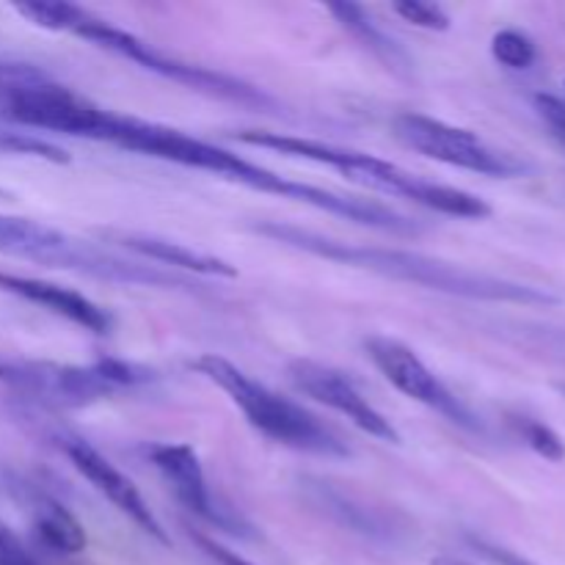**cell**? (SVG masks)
Segmentation results:
<instances>
[{
	"mask_svg": "<svg viewBox=\"0 0 565 565\" xmlns=\"http://www.w3.org/2000/svg\"><path fill=\"white\" fill-rule=\"evenodd\" d=\"M263 237L298 248V252L315 254V257L331 259V263L351 265V268L370 270V274L386 276V279L406 281V285L428 287L436 292L472 298V301H497V303H524V307H552L561 298L541 287L519 285V281L500 279V276L478 274V270L461 268L447 259L428 257L419 252H403V248L381 246H353V243L334 241V237L318 235V232L301 230V226L281 224V221H265L254 226Z\"/></svg>",
	"mask_w": 565,
	"mask_h": 565,
	"instance_id": "obj_1",
	"label": "cell"
},
{
	"mask_svg": "<svg viewBox=\"0 0 565 565\" xmlns=\"http://www.w3.org/2000/svg\"><path fill=\"white\" fill-rule=\"evenodd\" d=\"M97 141L116 143V147L130 149V152L169 160V163L188 166V169L210 171V174L241 182V185L254 188V191L276 193V196L281 199H292V202L326 210V213H334L348 221L356 213V202H353L348 193H337L329 191V188L290 180V177L276 174V171L265 169V166L259 163H252V160L241 158V154L230 152V149H221L215 147V143L202 141V138L174 130V127L154 125V121L132 119V116H121L108 110L103 127H99Z\"/></svg>",
	"mask_w": 565,
	"mask_h": 565,
	"instance_id": "obj_2",
	"label": "cell"
},
{
	"mask_svg": "<svg viewBox=\"0 0 565 565\" xmlns=\"http://www.w3.org/2000/svg\"><path fill=\"white\" fill-rule=\"evenodd\" d=\"M14 11L20 17H25L28 22H33V25L47 28V31L75 33V36L86 39V42L108 50V53H116L121 55V58L136 61V64H141L143 70L154 72V75L160 77H169V81L182 83V86L188 88H196V92H207L213 94V97L232 99V103L270 105V99L265 97L259 88L248 86V83L237 81V77L224 75V72L207 70V66L185 64V61L180 58H169V55L158 53V50L149 47V44L141 42L138 36L110 25V22L103 20V17H94L92 11L81 9V6L53 3V0H31V3H14Z\"/></svg>",
	"mask_w": 565,
	"mask_h": 565,
	"instance_id": "obj_3",
	"label": "cell"
},
{
	"mask_svg": "<svg viewBox=\"0 0 565 565\" xmlns=\"http://www.w3.org/2000/svg\"><path fill=\"white\" fill-rule=\"evenodd\" d=\"M193 367L213 381L218 390L230 395V401L246 414L248 425L257 428L259 434L268 439L279 441V445L292 447L298 452H312V456L323 458H348L351 447L342 441V436L334 428L307 412L303 406L292 403L290 397L279 395L270 386L259 384L252 375L243 373L237 364L230 359L215 356V353H204L193 362Z\"/></svg>",
	"mask_w": 565,
	"mask_h": 565,
	"instance_id": "obj_4",
	"label": "cell"
},
{
	"mask_svg": "<svg viewBox=\"0 0 565 565\" xmlns=\"http://www.w3.org/2000/svg\"><path fill=\"white\" fill-rule=\"evenodd\" d=\"M0 254L31 259V263L47 265V268L75 270V274L116 281V285L163 287V290H191L193 285L180 274H171V270L166 274L154 265L127 263L116 254L99 252L92 243L70 237L66 232L31 218H17V215H0Z\"/></svg>",
	"mask_w": 565,
	"mask_h": 565,
	"instance_id": "obj_5",
	"label": "cell"
},
{
	"mask_svg": "<svg viewBox=\"0 0 565 565\" xmlns=\"http://www.w3.org/2000/svg\"><path fill=\"white\" fill-rule=\"evenodd\" d=\"M154 379L152 370L125 359H99L88 367L0 353V384L44 406L83 408Z\"/></svg>",
	"mask_w": 565,
	"mask_h": 565,
	"instance_id": "obj_6",
	"label": "cell"
},
{
	"mask_svg": "<svg viewBox=\"0 0 565 565\" xmlns=\"http://www.w3.org/2000/svg\"><path fill=\"white\" fill-rule=\"evenodd\" d=\"M392 127H395V136L408 149H414V152L425 154L430 160H439V163L456 166V169L475 171V174L486 177H502V180L527 171V163H522L513 154L489 147L472 130L447 125V121L434 119V116L401 114L395 116Z\"/></svg>",
	"mask_w": 565,
	"mask_h": 565,
	"instance_id": "obj_7",
	"label": "cell"
},
{
	"mask_svg": "<svg viewBox=\"0 0 565 565\" xmlns=\"http://www.w3.org/2000/svg\"><path fill=\"white\" fill-rule=\"evenodd\" d=\"M147 458L154 463V469L163 475V480L169 483V489L174 491L177 500H180L193 516L207 522L213 530L232 535V539H257V530H254V524L248 522L246 516H241L235 508L215 500L213 491H210L207 486V478H204L202 461H199L196 450H193L191 445L158 441V445L147 447Z\"/></svg>",
	"mask_w": 565,
	"mask_h": 565,
	"instance_id": "obj_8",
	"label": "cell"
},
{
	"mask_svg": "<svg viewBox=\"0 0 565 565\" xmlns=\"http://www.w3.org/2000/svg\"><path fill=\"white\" fill-rule=\"evenodd\" d=\"M364 351H367L370 362L381 370L386 381L395 386L397 392H403L412 401L423 403V406L434 408L441 417L450 419L452 425H461V428L475 430L478 428V417L469 412V406L463 401H458L450 390H447L445 381L417 356V351L406 345L401 340H392V337H367L364 340Z\"/></svg>",
	"mask_w": 565,
	"mask_h": 565,
	"instance_id": "obj_9",
	"label": "cell"
},
{
	"mask_svg": "<svg viewBox=\"0 0 565 565\" xmlns=\"http://www.w3.org/2000/svg\"><path fill=\"white\" fill-rule=\"evenodd\" d=\"M287 375L298 392L351 419L359 430L381 441H390V445H401V434L395 425L356 390V384L345 373L329 367V364L312 362V359H296L287 364Z\"/></svg>",
	"mask_w": 565,
	"mask_h": 565,
	"instance_id": "obj_10",
	"label": "cell"
},
{
	"mask_svg": "<svg viewBox=\"0 0 565 565\" xmlns=\"http://www.w3.org/2000/svg\"><path fill=\"white\" fill-rule=\"evenodd\" d=\"M64 452L72 461V467H75L77 472H81L83 478H86L88 483L116 508V511L125 513L130 522H136L149 539H154L163 546H171L169 533H166L160 519L152 513V508L147 505V500H143L141 491L136 489V483H132L130 478H125L103 452L94 450L86 439H77V436L64 439Z\"/></svg>",
	"mask_w": 565,
	"mask_h": 565,
	"instance_id": "obj_11",
	"label": "cell"
},
{
	"mask_svg": "<svg viewBox=\"0 0 565 565\" xmlns=\"http://www.w3.org/2000/svg\"><path fill=\"white\" fill-rule=\"evenodd\" d=\"M0 290L9 292V296L22 298V301L36 303V307L50 309L53 315L66 318L70 323L81 326V329L92 331V334L105 337L110 334V329H114V318H110V312H105L99 303H94L92 298L72 290V287H61V285H53V281L31 279V276L6 274V270H0Z\"/></svg>",
	"mask_w": 565,
	"mask_h": 565,
	"instance_id": "obj_12",
	"label": "cell"
},
{
	"mask_svg": "<svg viewBox=\"0 0 565 565\" xmlns=\"http://www.w3.org/2000/svg\"><path fill=\"white\" fill-rule=\"evenodd\" d=\"M303 491H307V500L315 508H320L323 513H329L334 522H340L342 527L353 530V533L364 535L370 541H384V544H395L401 539L403 530L397 527L395 519L386 516L379 508L367 505L359 497L345 494L337 486L326 483V480H303Z\"/></svg>",
	"mask_w": 565,
	"mask_h": 565,
	"instance_id": "obj_13",
	"label": "cell"
},
{
	"mask_svg": "<svg viewBox=\"0 0 565 565\" xmlns=\"http://www.w3.org/2000/svg\"><path fill=\"white\" fill-rule=\"evenodd\" d=\"M99 237H103L105 243H116V246L138 254V257H147L152 259V263L169 265V268L177 270H191V274L196 276H218V279H235L237 276V268L226 263V259L193 252V248L169 241V237L121 230H99Z\"/></svg>",
	"mask_w": 565,
	"mask_h": 565,
	"instance_id": "obj_14",
	"label": "cell"
},
{
	"mask_svg": "<svg viewBox=\"0 0 565 565\" xmlns=\"http://www.w3.org/2000/svg\"><path fill=\"white\" fill-rule=\"evenodd\" d=\"M329 11L337 17V22H340L345 31H351L353 36H356L359 42H362L364 47L375 55V58L384 61L390 70H406L408 55L403 53V47L390 36V33H384L379 25H375L373 17H370L362 6L331 3Z\"/></svg>",
	"mask_w": 565,
	"mask_h": 565,
	"instance_id": "obj_15",
	"label": "cell"
},
{
	"mask_svg": "<svg viewBox=\"0 0 565 565\" xmlns=\"http://www.w3.org/2000/svg\"><path fill=\"white\" fill-rule=\"evenodd\" d=\"M33 533L47 550L61 555H77L86 550V530L83 524L66 511L64 505L53 500L39 502L36 519H33Z\"/></svg>",
	"mask_w": 565,
	"mask_h": 565,
	"instance_id": "obj_16",
	"label": "cell"
},
{
	"mask_svg": "<svg viewBox=\"0 0 565 565\" xmlns=\"http://www.w3.org/2000/svg\"><path fill=\"white\" fill-rule=\"evenodd\" d=\"M491 55L500 61L508 70H530L539 58V47H535L533 39L527 33L516 31V28H502V31L494 33L491 39Z\"/></svg>",
	"mask_w": 565,
	"mask_h": 565,
	"instance_id": "obj_17",
	"label": "cell"
},
{
	"mask_svg": "<svg viewBox=\"0 0 565 565\" xmlns=\"http://www.w3.org/2000/svg\"><path fill=\"white\" fill-rule=\"evenodd\" d=\"M513 425H516V434L522 436V441L530 450H535L541 458H546V461L552 463L565 461V441L561 439V434H555V430L550 428V425L539 423V419L533 417H516Z\"/></svg>",
	"mask_w": 565,
	"mask_h": 565,
	"instance_id": "obj_18",
	"label": "cell"
},
{
	"mask_svg": "<svg viewBox=\"0 0 565 565\" xmlns=\"http://www.w3.org/2000/svg\"><path fill=\"white\" fill-rule=\"evenodd\" d=\"M0 152L3 154H25V158H42L50 163H70L66 149L44 141V138L31 136V132H14L0 127Z\"/></svg>",
	"mask_w": 565,
	"mask_h": 565,
	"instance_id": "obj_19",
	"label": "cell"
},
{
	"mask_svg": "<svg viewBox=\"0 0 565 565\" xmlns=\"http://www.w3.org/2000/svg\"><path fill=\"white\" fill-rule=\"evenodd\" d=\"M395 14L403 22H412V25L425 28V31H447L450 28V14L441 9L439 3H425V0H401V3L392 6Z\"/></svg>",
	"mask_w": 565,
	"mask_h": 565,
	"instance_id": "obj_20",
	"label": "cell"
},
{
	"mask_svg": "<svg viewBox=\"0 0 565 565\" xmlns=\"http://www.w3.org/2000/svg\"><path fill=\"white\" fill-rule=\"evenodd\" d=\"M535 110H539L541 121L550 127L552 136L565 147V99L555 94H535Z\"/></svg>",
	"mask_w": 565,
	"mask_h": 565,
	"instance_id": "obj_21",
	"label": "cell"
},
{
	"mask_svg": "<svg viewBox=\"0 0 565 565\" xmlns=\"http://www.w3.org/2000/svg\"><path fill=\"white\" fill-rule=\"evenodd\" d=\"M188 535H191V541H196L199 550H202L204 555H207L213 563H218V565H254L252 561H246L243 555L232 552L230 546H224L221 541H215L213 535H204V533H199V530H188Z\"/></svg>",
	"mask_w": 565,
	"mask_h": 565,
	"instance_id": "obj_22",
	"label": "cell"
},
{
	"mask_svg": "<svg viewBox=\"0 0 565 565\" xmlns=\"http://www.w3.org/2000/svg\"><path fill=\"white\" fill-rule=\"evenodd\" d=\"M42 77H47V72H42L39 66L25 64V61L0 58V88L22 86V83L42 81Z\"/></svg>",
	"mask_w": 565,
	"mask_h": 565,
	"instance_id": "obj_23",
	"label": "cell"
},
{
	"mask_svg": "<svg viewBox=\"0 0 565 565\" xmlns=\"http://www.w3.org/2000/svg\"><path fill=\"white\" fill-rule=\"evenodd\" d=\"M0 565H39L28 546L0 522Z\"/></svg>",
	"mask_w": 565,
	"mask_h": 565,
	"instance_id": "obj_24",
	"label": "cell"
},
{
	"mask_svg": "<svg viewBox=\"0 0 565 565\" xmlns=\"http://www.w3.org/2000/svg\"><path fill=\"white\" fill-rule=\"evenodd\" d=\"M467 541L480 557H486V561H491L494 565H535L533 561H527V557L519 555V552L505 550V546H500V544H491V541L478 539V535H469Z\"/></svg>",
	"mask_w": 565,
	"mask_h": 565,
	"instance_id": "obj_25",
	"label": "cell"
},
{
	"mask_svg": "<svg viewBox=\"0 0 565 565\" xmlns=\"http://www.w3.org/2000/svg\"><path fill=\"white\" fill-rule=\"evenodd\" d=\"M430 565H472V563H467V561H458V557H434V561H430Z\"/></svg>",
	"mask_w": 565,
	"mask_h": 565,
	"instance_id": "obj_26",
	"label": "cell"
},
{
	"mask_svg": "<svg viewBox=\"0 0 565 565\" xmlns=\"http://www.w3.org/2000/svg\"><path fill=\"white\" fill-rule=\"evenodd\" d=\"M561 392H563V395H565V384H561Z\"/></svg>",
	"mask_w": 565,
	"mask_h": 565,
	"instance_id": "obj_27",
	"label": "cell"
}]
</instances>
